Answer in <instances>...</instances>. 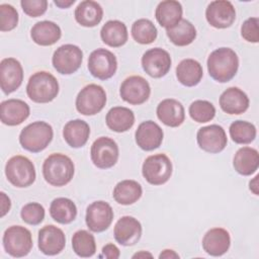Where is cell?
I'll list each match as a JSON object with an SVG mask.
<instances>
[{
	"mask_svg": "<svg viewBox=\"0 0 259 259\" xmlns=\"http://www.w3.org/2000/svg\"><path fill=\"white\" fill-rule=\"evenodd\" d=\"M239 68V58L230 48H219L210 53L207 58V71L209 76L220 82L232 80Z\"/></svg>",
	"mask_w": 259,
	"mask_h": 259,
	"instance_id": "obj_1",
	"label": "cell"
},
{
	"mask_svg": "<svg viewBox=\"0 0 259 259\" xmlns=\"http://www.w3.org/2000/svg\"><path fill=\"white\" fill-rule=\"evenodd\" d=\"M75 173V166L71 158L61 153L50 155L42 164L45 180L56 187L68 184Z\"/></svg>",
	"mask_w": 259,
	"mask_h": 259,
	"instance_id": "obj_2",
	"label": "cell"
},
{
	"mask_svg": "<svg viewBox=\"0 0 259 259\" xmlns=\"http://www.w3.org/2000/svg\"><path fill=\"white\" fill-rule=\"evenodd\" d=\"M26 93L30 100L36 103L53 101L59 93V83L54 75L47 71L32 74L26 85Z\"/></svg>",
	"mask_w": 259,
	"mask_h": 259,
	"instance_id": "obj_3",
	"label": "cell"
},
{
	"mask_svg": "<svg viewBox=\"0 0 259 259\" xmlns=\"http://www.w3.org/2000/svg\"><path fill=\"white\" fill-rule=\"evenodd\" d=\"M53 127L46 121H33L22 128L19 135L21 147L31 153L44 151L52 142Z\"/></svg>",
	"mask_w": 259,
	"mask_h": 259,
	"instance_id": "obj_4",
	"label": "cell"
},
{
	"mask_svg": "<svg viewBox=\"0 0 259 259\" xmlns=\"http://www.w3.org/2000/svg\"><path fill=\"white\" fill-rule=\"evenodd\" d=\"M7 180L15 187L23 188L31 185L35 180L33 163L26 157L16 155L11 157L5 165Z\"/></svg>",
	"mask_w": 259,
	"mask_h": 259,
	"instance_id": "obj_5",
	"label": "cell"
},
{
	"mask_svg": "<svg viewBox=\"0 0 259 259\" xmlns=\"http://www.w3.org/2000/svg\"><path fill=\"white\" fill-rule=\"evenodd\" d=\"M76 109L83 115H94L100 112L106 104L105 90L97 84L83 87L76 97Z\"/></svg>",
	"mask_w": 259,
	"mask_h": 259,
	"instance_id": "obj_6",
	"label": "cell"
},
{
	"mask_svg": "<svg viewBox=\"0 0 259 259\" xmlns=\"http://www.w3.org/2000/svg\"><path fill=\"white\" fill-rule=\"evenodd\" d=\"M3 247L12 257L26 256L32 248V237L29 230L22 226H11L3 235Z\"/></svg>",
	"mask_w": 259,
	"mask_h": 259,
	"instance_id": "obj_7",
	"label": "cell"
},
{
	"mask_svg": "<svg viewBox=\"0 0 259 259\" xmlns=\"http://www.w3.org/2000/svg\"><path fill=\"white\" fill-rule=\"evenodd\" d=\"M142 173L150 184L162 185L166 183L172 175V162L165 154L149 156L143 163Z\"/></svg>",
	"mask_w": 259,
	"mask_h": 259,
	"instance_id": "obj_8",
	"label": "cell"
},
{
	"mask_svg": "<svg viewBox=\"0 0 259 259\" xmlns=\"http://www.w3.org/2000/svg\"><path fill=\"white\" fill-rule=\"evenodd\" d=\"M83 61L82 50L71 44L59 47L52 58L54 68L62 75H70L75 73L81 66Z\"/></svg>",
	"mask_w": 259,
	"mask_h": 259,
	"instance_id": "obj_9",
	"label": "cell"
},
{
	"mask_svg": "<svg viewBox=\"0 0 259 259\" xmlns=\"http://www.w3.org/2000/svg\"><path fill=\"white\" fill-rule=\"evenodd\" d=\"M118 156L119 151L117 144L108 137L98 138L91 146V161L99 169L113 167L118 160Z\"/></svg>",
	"mask_w": 259,
	"mask_h": 259,
	"instance_id": "obj_10",
	"label": "cell"
},
{
	"mask_svg": "<svg viewBox=\"0 0 259 259\" xmlns=\"http://www.w3.org/2000/svg\"><path fill=\"white\" fill-rule=\"evenodd\" d=\"M88 70L93 77L99 80L111 78L117 70L115 55L106 49L93 51L88 58Z\"/></svg>",
	"mask_w": 259,
	"mask_h": 259,
	"instance_id": "obj_11",
	"label": "cell"
},
{
	"mask_svg": "<svg viewBox=\"0 0 259 259\" xmlns=\"http://www.w3.org/2000/svg\"><path fill=\"white\" fill-rule=\"evenodd\" d=\"M119 94L125 102L132 105H140L149 99L151 87L145 78L134 75L123 80L119 88Z\"/></svg>",
	"mask_w": 259,
	"mask_h": 259,
	"instance_id": "obj_12",
	"label": "cell"
},
{
	"mask_svg": "<svg viewBox=\"0 0 259 259\" xmlns=\"http://www.w3.org/2000/svg\"><path fill=\"white\" fill-rule=\"evenodd\" d=\"M196 140L199 148L210 154L222 152L228 143L226 132L219 124L200 127L196 134Z\"/></svg>",
	"mask_w": 259,
	"mask_h": 259,
	"instance_id": "obj_13",
	"label": "cell"
},
{
	"mask_svg": "<svg viewBox=\"0 0 259 259\" xmlns=\"http://www.w3.org/2000/svg\"><path fill=\"white\" fill-rule=\"evenodd\" d=\"M113 220V210L109 203L97 200L88 205L86 209V225L90 231L101 233L108 229Z\"/></svg>",
	"mask_w": 259,
	"mask_h": 259,
	"instance_id": "obj_14",
	"label": "cell"
},
{
	"mask_svg": "<svg viewBox=\"0 0 259 259\" xmlns=\"http://www.w3.org/2000/svg\"><path fill=\"white\" fill-rule=\"evenodd\" d=\"M171 57L169 53L161 48L148 50L142 57L144 71L153 78L165 76L171 68Z\"/></svg>",
	"mask_w": 259,
	"mask_h": 259,
	"instance_id": "obj_15",
	"label": "cell"
},
{
	"mask_svg": "<svg viewBox=\"0 0 259 259\" xmlns=\"http://www.w3.org/2000/svg\"><path fill=\"white\" fill-rule=\"evenodd\" d=\"M23 81V69L14 58H5L0 63V87L5 94L16 91Z\"/></svg>",
	"mask_w": 259,
	"mask_h": 259,
	"instance_id": "obj_16",
	"label": "cell"
},
{
	"mask_svg": "<svg viewBox=\"0 0 259 259\" xmlns=\"http://www.w3.org/2000/svg\"><path fill=\"white\" fill-rule=\"evenodd\" d=\"M207 22L215 28L230 27L236 19L234 5L227 0H215L208 4L205 10Z\"/></svg>",
	"mask_w": 259,
	"mask_h": 259,
	"instance_id": "obj_17",
	"label": "cell"
},
{
	"mask_svg": "<svg viewBox=\"0 0 259 259\" xmlns=\"http://www.w3.org/2000/svg\"><path fill=\"white\" fill-rule=\"evenodd\" d=\"M66 245L64 232L54 226L48 225L38 232V249L45 255L53 256L61 253Z\"/></svg>",
	"mask_w": 259,
	"mask_h": 259,
	"instance_id": "obj_18",
	"label": "cell"
},
{
	"mask_svg": "<svg viewBox=\"0 0 259 259\" xmlns=\"http://www.w3.org/2000/svg\"><path fill=\"white\" fill-rule=\"evenodd\" d=\"M113 235L115 241L122 246H133L142 236V225L134 217H121L115 224Z\"/></svg>",
	"mask_w": 259,
	"mask_h": 259,
	"instance_id": "obj_19",
	"label": "cell"
},
{
	"mask_svg": "<svg viewBox=\"0 0 259 259\" xmlns=\"http://www.w3.org/2000/svg\"><path fill=\"white\" fill-rule=\"evenodd\" d=\"M164 137L161 126L153 120L142 122L135 134L137 145L144 151H153L159 148Z\"/></svg>",
	"mask_w": 259,
	"mask_h": 259,
	"instance_id": "obj_20",
	"label": "cell"
},
{
	"mask_svg": "<svg viewBox=\"0 0 259 259\" xmlns=\"http://www.w3.org/2000/svg\"><path fill=\"white\" fill-rule=\"evenodd\" d=\"M30 113V108L26 102L20 99H7L0 104V116L2 123L14 126L22 123Z\"/></svg>",
	"mask_w": 259,
	"mask_h": 259,
	"instance_id": "obj_21",
	"label": "cell"
},
{
	"mask_svg": "<svg viewBox=\"0 0 259 259\" xmlns=\"http://www.w3.org/2000/svg\"><path fill=\"white\" fill-rule=\"evenodd\" d=\"M158 118L167 126L177 127L181 125L185 119L184 107L176 99L167 98L162 100L157 106Z\"/></svg>",
	"mask_w": 259,
	"mask_h": 259,
	"instance_id": "obj_22",
	"label": "cell"
},
{
	"mask_svg": "<svg viewBox=\"0 0 259 259\" xmlns=\"http://www.w3.org/2000/svg\"><path fill=\"white\" fill-rule=\"evenodd\" d=\"M231 237L227 230L213 228L208 230L202 238L203 250L211 256H222L230 248Z\"/></svg>",
	"mask_w": 259,
	"mask_h": 259,
	"instance_id": "obj_23",
	"label": "cell"
},
{
	"mask_svg": "<svg viewBox=\"0 0 259 259\" xmlns=\"http://www.w3.org/2000/svg\"><path fill=\"white\" fill-rule=\"evenodd\" d=\"M220 106L228 114H241L248 109L249 98L240 88L230 87L221 94Z\"/></svg>",
	"mask_w": 259,
	"mask_h": 259,
	"instance_id": "obj_24",
	"label": "cell"
},
{
	"mask_svg": "<svg viewBox=\"0 0 259 259\" xmlns=\"http://www.w3.org/2000/svg\"><path fill=\"white\" fill-rule=\"evenodd\" d=\"M62 35L60 26L49 20H42L36 22L30 30V36L32 40L42 47L55 45Z\"/></svg>",
	"mask_w": 259,
	"mask_h": 259,
	"instance_id": "obj_25",
	"label": "cell"
},
{
	"mask_svg": "<svg viewBox=\"0 0 259 259\" xmlns=\"http://www.w3.org/2000/svg\"><path fill=\"white\" fill-rule=\"evenodd\" d=\"M90 136L89 124L82 119L68 121L63 128V137L66 143L72 148L83 147Z\"/></svg>",
	"mask_w": 259,
	"mask_h": 259,
	"instance_id": "obj_26",
	"label": "cell"
},
{
	"mask_svg": "<svg viewBox=\"0 0 259 259\" xmlns=\"http://www.w3.org/2000/svg\"><path fill=\"white\" fill-rule=\"evenodd\" d=\"M103 17V9L99 3L85 0L78 4L75 9L76 21L85 27H93L99 24Z\"/></svg>",
	"mask_w": 259,
	"mask_h": 259,
	"instance_id": "obj_27",
	"label": "cell"
},
{
	"mask_svg": "<svg viewBox=\"0 0 259 259\" xmlns=\"http://www.w3.org/2000/svg\"><path fill=\"white\" fill-rule=\"evenodd\" d=\"M235 170L244 176H249L255 173L259 167L258 151L251 147L240 148L233 159Z\"/></svg>",
	"mask_w": 259,
	"mask_h": 259,
	"instance_id": "obj_28",
	"label": "cell"
},
{
	"mask_svg": "<svg viewBox=\"0 0 259 259\" xmlns=\"http://www.w3.org/2000/svg\"><path fill=\"white\" fill-rule=\"evenodd\" d=\"M182 6L178 1L166 0L158 4L155 16L162 27L166 29L175 26L182 19Z\"/></svg>",
	"mask_w": 259,
	"mask_h": 259,
	"instance_id": "obj_29",
	"label": "cell"
},
{
	"mask_svg": "<svg viewBox=\"0 0 259 259\" xmlns=\"http://www.w3.org/2000/svg\"><path fill=\"white\" fill-rule=\"evenodd\" d=\"M105 121L109 130L115 133H123L134 125L135 114L127 107L115 106L108 110Z\"/></svg>",
	"mask_w": 259,
	"mask_h": 259,
	"instance_id": "obj_30",
	"label": "cell"
},
{
	"mask_svg": "<svg viewBox=\"0 0 259 259\" xmlns=\"http://www.w3.org/2000/svg\"><path fill=\"white\" fill-rule=\"evenodd\" d=\"M203 76V70L199 62L193 59H184L176 67V77L178 81L186 86L197 85Z\"/></svg>",
	"mask_w": 259,
	"mask_h": 259,
	"instance_id": "obj_31",
	"label": "cell"
},
{
	"mask_svg": "<svg viewBox=\"0 0 259 259\" xmlns=\"http://www.w3.org/2000/svg\"><path fill=\"white\" fill-rule=\"evenodd\" d=\"M100 36L105 45L111 48H119L127 40V28L119 20H109L102 26Z\"/></svg>",
	"mask_w": 259,
	"mask_h": 259,
	"instance_id": "obj_32",
	"label": "cell"
},
{
	"mask_svg": "<svg viewBox=\"0 0 259 259\" xmlns=\"http://www.w3.org/2000/svg\"><path fill=\"white\" fill-rule=\"evenodd\" d=\"M143 193L140 183L135 180H122L118 182L114 189L112 196L114 200L122 205H130L138 201Z\"/></svg>",
	"mask_w": 259,
	"mask_h": 259,
	"instance_id": "obj_33",
	"label": "cell"
},
{
	"mask_svg": "<svg viewBox=\"0 0 259 259\" xmlns=\"http://www.w3.org/2000/svg\"><path fill=\"white\" fill-rule=\"evenodd\" d=\"M50 214L52 219L62 225L72 223L77 217L76 204L69 198H55L50 205Z\"/></svg>",
	"mask_w": 259,
	"mask_h": 259,
	"instance_id": "obj_34",
	"label": "cell"
},
{
	"mask_svg": "<svg viewBox=\"0 0 259 259\" xmlns=\"http://www.w3.org/2000/svg\"><path fill=\"white\" fill-rule=\"evenodd\" d=\"M166 33L170 41L178 47L188 46L196 37L194 25L186 19H181L175 26L166 29Z\"/></svg>",
	"mask_w": 259,
	"mask_h": 259,
	"instance_id": "obj_35",
	"label": "cell"
},
{
	"mask_svg": "<svg viewBox=\"0 0 259 259\" xmlns=\"http://www.w3.org/2000/svg\"><path fill=\"white\" fill-rule=\"evenodd\" d=\"M73 251L79 257H91L96 252V243L94 236L86 230H79L72 237Z\"/></svg>",
	"mask_w": 259,
	"mask_h": 259,
	"instance_id": "obj_36",
	"label": "cell"
},
{
	"mask_svg": "<svg viewBox=\"0 0 259 259\" xmlns=\"http://www.w3.org/2000/svg\"><path fill=\"white\" fill-rule=\"evenodd\" d=\"M157 28L150 19L141 18L132 25V36L141 45L152 44L157 38Z\"/></svg>",
	"mask_w": 259,
	"mask_h": 259,
	"instance_id": "obj_37",
	"label": "cell"
},
{
	"mask_svg": "<svg viewBox=\"0 0 259 259\" xmlns=\"http://www.w3.org/2000/svg\"><path fill=\"white\" fill-rule=\"evenodd\" d=\"M230 136L236 144L247 145L252 143L256 138V127L253 123L246 120H235L231 123Z\"/></svg>",
	"mask_w": 259,
	"mask_h": 259,
	"instance_id": "obj_38",
	"label": "cell"
},
{
	"mask_svg": "<svg viewBox=\"0 0 259 259\" xmlns=\"http://www.w3.org/2000/svg\"><path fill=\"white\" fill-rule=\"evenodd\" d=\"M189 115L196 122L210 121L215 115V108L207 100H195L189 106Z\"/></svg>",
	"mask_w": 259,
	"mask_h": 259,
	"instance_id": "obj_39",
	"label": "cell"
},
{
	"mask_svg": "<svg viewBox=\"0 0 259 259\" xmlns=\"http://www.w3.org/2000/svg\"><path fill=\"white\" fill-rule=\"evenodd\" d=\"M22 221L28 225L36 226L45 219V208L38 202H28L20 210Z\"/></svg>",
	"mask_w": 259,
	"mask_h": 259,
	"instance_id": "obj_40",
	"label": "cell"
},
{
	"mask_svg": "<svg viewBox=\"0 0 259 259\" xmlns=\"http://www.w3.org/2000/svg\"><path fill=\"white\" fill-rule=\"evenodd\" d=\"M18 23L17 10L10 4L0 5V30L10 31L16 27Z\"/></svg>",
	"mask_w": 259,
	"mask_h": 259,
	"instance_id": "obj_41",
	"label": "cell"
},
{
	"mask_svg": "<svg viewBox=\"0 0 259 259\" xmlns=\"http://www.w3.org/2000/svg\"><path fill=\"white\" fill-rule=\"evenodd\" d=\"M259 19L257 17H250L246 19L241 26L242 37L249 42L259 41V29H258Z\"/></svg>",
	"mask_w": 259,
	"mask_h": 259,
	"instance_id": "obj_42",
	"label": "cell"
},
{
	"mask_svg": "<svg viewBox=\"0 0 259 259\" xmlns=\"http://www.w3.org/2000/svg\"><path fill=\"white\" fill-rule=\"evenodd\" d=\"M20 5L23 12L30 17H38L48 9L47 0H21Z\"/></svg>",
	"mask_w": 259,
	"mask_h": 259,
	"instance_id": "obj_43",
	"label": "cell"
},
{
	"mask_svg": "<svg viewBox=\"0 0 259 259\" xmlns=\"http://www.w3.org/2000/svg\"><path fill=\"white\" fill-rule=\"evenodd\" d=\"M120 255L119 249L114 245V244H107L102 248V254L99 256L104 257V258H108V259H117Z\"/></svg>",
	"mask_w": 259,
	"mask_h": 259,
	"instance_id": "obj_44",
	"label": "cell"
},
{
	"mask_svg": "<svg viewBox=\"0 0 259 259\" xmlns=\"http://www.w3.org/2000/svg\"><path fill=\"white\" fill-rule=\"evenodd\" d=\"M0 194H1V217H4L9 211L11 202H10V198L4 192H1Z\"/></svg>",
	"mask_w": 259,
	"mask_h": 259,
	"instance_id": "obj_45",
	"label": "cell"
},
{
	"mask_svg": "<svg viewBox=\"0 0 259 259\" xmlns=\"http://www.w3.org/2000/svg\"><path fill=\"white\" fill-rule=\"evenodd\" d=\"M159 258L160 259H162V258H165V259H172V258H179V255L175 252V251H173V250H171V249H166V250H164V251H162V253L159 255Z\"/></svg>",
	"mask_w": 259,
	"mask_h": 259,
	"instance_id": "obj_46",
	"label": "cell"
},
{
	"mask_svg": "<svg viewBox=\"0 0 259 259\" xmlns=\"http://www.w3.org/2000/svg\"><path fill=\"white\" fill-rule=\"evenodd\" d=\"M258 175H256L249 183V188L250 190L255 194V195H258L259 194V191H258Z\"/></svg>",
	"mask_w": 259,
	"mask_h": 259,
	"instance_id": "obj_47",
	"label": "cell"
},
{
	"mask_svg": "<svg viewBox=\"0 0 259 259\" xmlns=\"http://www.w3.org/2000/svg\"><path fill=\"white\" fill-rule=\"evenodd\" d=\"M54 3L60 7V8H69L71 5L75 3V0H70V1H64V0H55Z\"/></svg>",
	"mask_w": 259,
	"mask_h": 259,
	"instance_id": "obj_48",
	"label": "cell"
},
{
	"mask_svg": "<svg viewBox=\"0 0 259 259\" xmlns=\"http://www.w3.org/2000/svg\"><path fill=\"white\" fill-rule=\"evenodd\" d=\"M145 257H153V255L146 251H141V252L133 255V258H145Z\"/></svg>",
	"mask_w": 259,
	"mask_h": 259,
	"instance_id": "obj_49",
	"label": "cell"
}]
</instances>
